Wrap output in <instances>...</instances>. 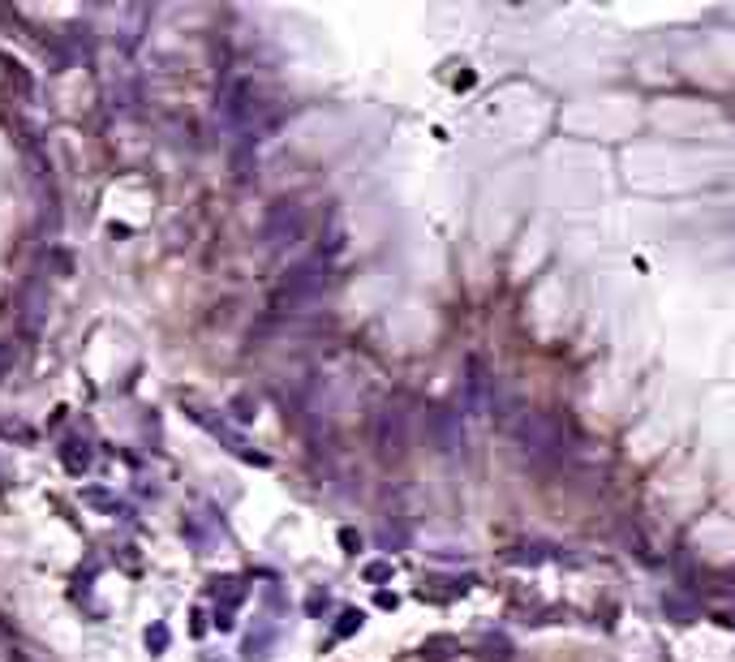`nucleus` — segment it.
Masks as SVG:
<instances>
[{"instance_id":"nucleus-2","label":"nucleus","mask_w":735,"mask_h":662,"mask_svg":"<svg viewBox=\"0 0 735 662\" xmlns=\"http://www.w3.org/2000/svg\"><path fill=\"white\" fill-rule=\"evenodd\" d=\"M301 228H306V220H301V207L293 203V198H284V203L271 207V211H267V220H263V246H267L271 254H280V250H288V246H297Z\"/></svg>"},{"instance_id":"nucleus-4","label":"nucleus","mask_w":735,"mask_h":662,"mask_svg":"<svg viewBox=\"0 0 735 662\" xmlns=\"http://www.w3.org/2000/svg\"><path fill=\"white\" fill-rule=\"evenodd\" d=\"M142 637H147V650L151 654H164L168 650V628L164 624H147V632H142Z\"/></svg>"},{"instance_id":"nucleus-3","label":"nucleus","mask_w":735,"mask_h":662,"mask_svg":"<svg viewBox=\"0 0 735 662\" xmlns=\"http://www.w3.org/2000/svg\"><path fill=\"white\" fill-rule=\"evenodd\" d=\"M61 465L74 473V478H82L86 465H91V448H86L82 439H61Z\"/></svg>"},{"instance_id":"nucleus-1","label":"nucleus","mask_w":735,"mask_h":662,"mask_svg":"<svg viewBox=\"0 0 735 662\" xmlns=\"http://www.w3.org/2000/svg\"><path fill=\"white\" fill-rule=\"evenodd\" d=\"M323 267L319 263H301L293 267L288 276L276 284V293H271V301H276L280 310H293V306H306V301H314L323 293Z\"/></svg>"}]
</instances>
